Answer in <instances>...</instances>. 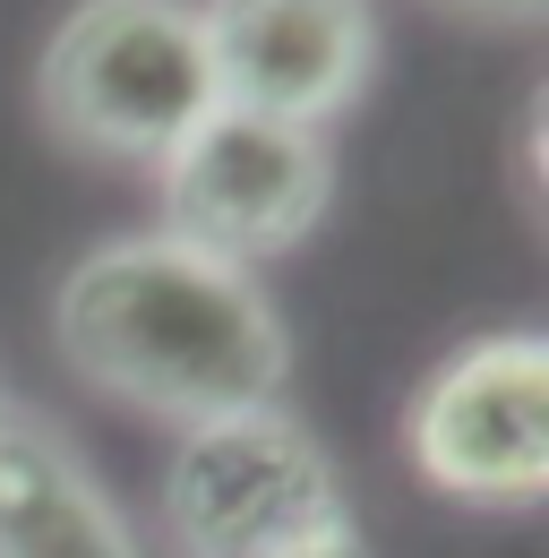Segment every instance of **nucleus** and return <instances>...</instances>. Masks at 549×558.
<instances>
[{
  "instance_id": "1",
  "label": "nucleus",
  "mask_w": 549,
  "mask_h": 558,
  "mask_svg": "<svg viewBox=\"0 0 549 558\" xmlns=\"http://www.w3.org/2000/svg\"><path fill=\"white\" fill-rule=\"evenodd\" d=\"M52 336L86 387L181 429L274 404L292 369L283 318L258 276L172 232L95 241L61 276Z\"/></svg>"
},
{
  "instance_id": "2",
  "label": "nucleus",
  "mask_w": 549,
  "mask_h": 558,
  "mask_svg": "<svg viewBox=\"0 0 549 558\" xmlns=\"http://www.w3.org/2000/svg\"><path fill=\"white\" fill-rule=\"evenodd\" d=\"M44 121L86 155L163 163L223 104L198 0H77L44 44Z\"/></svg>"
},
{
  "instance_id": "3",
  "label": "nucleus",
  "mask_w": 549,
  "mask_h": 558,
  "mask_svg": "<svg viewBox=\"0 0 549 558\" xmlns=\"http://www.w3.org/2000/svg\"><path fill=\"white\" fill-rule=\"evenodd\" d=\"M163 524L181 558H274L327 542L352 524L327 447L292 413H223L181 429V456L163 473Z\"/></svg>"
},
{
  "instance_id": "4",
  "label": "nucleus",
  "mask_w": 549,
  "mask_h": 558,
  "mask_svg": "<svg viewBox=\"0 0 549 558\" xmlns=\"http://www.w3.org/2000/svg\"><path fill=\"white\" fill-rule=\"evenodd\" d=\"M163 232L198 241L232 267H258L309 241V223L335 198V155L301 121H267L241 104H215L190 138L155 163Z\"/></svg>"
},
{
  "instance_id": "5",
  "label": "nucleus",
  "mask_w": 549,
  "mask_h": 558,
  "mask_svg": "<svg viewBox=\"0 0 549 558\" xmlns=\"http://www.w3.org/2000/svg\"><path fill=\"white\" fill-rule=\"evenodd\" d=\"M412 473L464 507H533L549 489V344L473 336L455 344L404 413Z\"/></svg>"
},
{
  "instance_id": "6",
  "label": "nucleus",
  "mask_w": 549,
  "mask_h": 558,
  "mask_svg": "<svg viewBox=\"0 0 549 558\" xmlns=\"http://www.w3.org/2000/svg\"><path fill=\"white\" fill-rule=\"evenodd\" d=\"M206 61L223 104L327 130L361 104L378 70V17L369 0H206Z\"/></svg>"
},
{
  "instance_id": "7",
  "label": "nucleus",
  "mask_w": 549,
  "mask_h": 558,
  "mask_svg": "<svg viewBox=\"0 0 549 558\" xmlns=\"http://www.w3.org/2000/svg\"><path fill=\"white\" fill-rule=\"evenodd\" d=\"M0 558H137L121 507L52 421L0 404Z\"/></svg>"
},
{
  "instance_id": "8",
  "label": "nucleus",
  "mask_w": 549,
  "mask_h": 558,
  "mask_svg": "<svg viewBox=\"0 0 549 558\" xmlns=\"http://www.w3.org/2000/svg\"><path fill=\"white\" fill-rule=\"evenodd\" d=\"M447 9H464V17H498V26H533V17H541V0H447Z\"/></svg>"
},
{
  "instance_id": "9",
  "label": "nucleus",
  "mask_w": 549,
  "mask_h": 558,
  "mask_svg": "<svg viewBox=\"0 0 549 558\" xmlns=\"http://www.w3.org/2000/svg\"><path fill=\"white\" fill-rule=\"evenodd\" d=\"M274 558H369V542H361V524H343L327 542H301V550H274Z\"/></svg>"
}]
</instances>
